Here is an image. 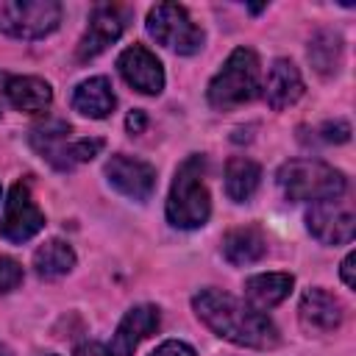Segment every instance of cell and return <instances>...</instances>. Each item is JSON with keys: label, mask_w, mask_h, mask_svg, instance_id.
I'll use <instances>...</instances> for the list:
<instances>
[{"label": "cell", "mask_w": 356, "mask_h": 356, "mask_svg": "<svg viewBox=\"0 0 356 356\" xmlns=\"http://www.w3.org/2000/svg\"><path fill=\"white\" fill-rule=\"evenodd\" d=\"M192 309L217 337H222L234 345L267 350V348H275L281 339L275 323L267 314L236 300L228 292L203 289L192 298Z\"/></svg>", "instance_id": "1"}, {"label": "cell", "mask_w": 356, "mask_h": 356, "mask_svg": "<svg viewBox=\"0 0 356 356\" xmlns=\"http://www.w3.org/2000/svg\"><path fill=\"white\" fill-rule=\"evenodd\" d=\"M203 172H206V159L200 153H192L175 170L170 197H167L170 225L184 228V231L206 225V220L211 214V200H209V189L203 184Z\"/></svg>", "instance_id": "2"}, {"label": "cell", "mask_w": 356, "mask_h": 356, "mask_svg": "<svg viewBox=\"0 0 356 356\" xmlns=\"http://www.w3.org/2000/svg\"><path fill=\"white\" fill-rule=\"evenodd\" d=\"M259 81H261V67H259V56L250 47H236L222 70L211 78L209 83V103L220 111L236 108L248 100H253L259 95Z\"/></svg>", "instance_id": "3"}, {"label": "cell", "mask_w": 356, "mask_h": 356, "mask_svg": "<svg viewBox=\"0 0 356 356\" xmlns=\"http://www.w3.org/2000/svg\"><path fill=\"white\" fill-rule=\"evenodd\" d=\"M278 186L286 200H331L339 197L348 186L345 175L314 159H292L278 170Z\"/></svg>", "instance_id": "4"}, {"label": "cell", "mask_w": 356, "mask_h": 356, "mask_svg": "<svg viewBox=\"0 0 356 356\" xmlns=\"http://www.w3.org/2000/svg\"><path fill=\"white\" fill-rule=\"evenodd\" d=\"M61 22L56 0H0V31L14 39H42Z\"/></svg>", "instance_id": "5"}, {"label": "cell", "mask_w": 356, "mask_h": 356, "mask_svg": "<svg viewBox=\"0 0 356 356\" xmlns=\"http://www.w3.org/2000/svg\"><path fill=\"white\" fill-rule=\"evenodd\" d=\"M147 33L175 50L178 56H192L203 47V31L192 22L189 11L184 6H175V3H159L147 11Z\"/></svg>", "instance_id": "6"}, {"label": "cell", "mask_w": 356, "mask_h": 356, "mask_svg": "<svg viewBox=\"0 0 356 356\" xmlns=\"http://www.w3.org/2000/svg\"><path fill=\"white\" fill-rule=\"evenodd\" d=\"M44 228V214L39 211V206L31 197V189L25 181H17L8 192L6 200V211H3V222H0V236L8 242H28L31 236H36Z\"/></svg>", "instance_id": "7"}, {"label": "cell", "mask_w": 356, "mask_h": 356, "mask_svg": "<svg viewBox=\"0 0 356 356\" xmlns=\"http://www.w3.org/2000/svg\"><path fill=\"white\" fill-rule=\"evenodd\" d=\"M306 228L323 245H345L356 234V217L348 203L331 197L312 203V209L306 211Z\"/></svg>", "instance_id": "8"}, {"label": "cell", "mask_w": 356, "mask_h": 356, "mask_svg": "<svg viewBox=\"0 0 356 356\" xmlns=\"http://www.w3.org/2000/svg\"><path fill=\"white\" fill-rule=\"evenodd\" d=\"M125 31V11L120 6H95L89 14V25L78 42V61H89L100 56L111 42H117Z\"/></svg>", "instance_id": "9"}, {"label": "cell", "mask_w": 356, "mask_h": 356, "mask_svg": "<svg viewBox=\"0 0 356 356\" xmlns=\"http://www.w3.org/2000/svg\"><path fill=\"white\" fill-rule=\"evenodd\" d=\"M106 178L117 192L131 200H147L156 189V170L147 161L131 159L125 153H117L106 161Z\"/></svg>", "instance_id": "10"}, {"label": "cell", "mask_w": 356, "mask_h": 356, "mask_svg": "<svg viewBox=\"0 0 356 356\" xmlns=\"http://www.w3.org/2000/svg\"><path fill=\"white\" fill-rule=\"evenodd\" d=\"M117 70L125 78L128 86H134L142 95H159L164 89V70L161 61L142 44H134L120 53Z\"/></svg>", "instance_id": "11"}, {"label": "cell", "mask_w": 356, "mask_h": 356, "mask_svg": "<svg viewBox=\"0 0 356 356\" xmlns=\"http://www.w3.org/2000/svg\"><path fill=\"white\" fill-rule=\"evenodd\" d=\"M161 323V314L156 306L150 303H142V306H134L117 325L114 337H111V356H134V350L139 348V342L145 337H150Z\"/></svg>", "instance_id": "12"}, {"label": "cell", "mask_w": 356, "mask_h": 356, "mask_svg": "<svg viewBox=\"0 0 356 356\" xmlns=\"http://www.w3.org/2000/svg\"><path fill=\"white\" fill-rule=\"evenodd\" d=\"M33 150L50 161L56 170H72L75 167V142H70V125L61 120L36 125L31 131Z\"/></svg>", "instance_id": "13"}, {"label": "cell", "mask_w": 356, "mask_h": 356, "mask_svg": "<svg viewBox=\"0 0 356 356\" xmlns=\"http://www.w3.org/2000/svg\"><path fill=\"white\" fill-rule=\"evenodd\" d=\"M298 314H300V323L309 328V331H334L342 325V317H345V309H342V300L320 286L314 289H306L303 298H300V306H298Z\"/></svg>", "instance_id": "14"}, {"label": "cell", "mask_w": 356, "mask_h": 356, "mask_svg": "<svg viewBox=\"0 0 356 356\" xmlns=\"http://www.w3.org/2000/svg\"><path fill=\"white\" fill-rule=\"evenodd\" d=\"M300 95H303V78H300L298 67L289 58H275L267 72V83H264V97H267L270 108L281 111V108L292 106Z\"/></svg>", "instance_id": "15"}, {"label": "cell", "mask_w": 356, "mask_h": 356, "mask_svg": "<svg viewBox=\"0 0 356 356\" xmlns=\"http://www.w3.org/2000/svg\"><path fill=\"white\" fill-rule=\"evenodd\" d=\"M264 253H267V236L259 225H239L222 236V256L236 267L253 264Z\"/></svg>", "instance_id": "16"}, {"label": "cell", "mask_w": 356, "mask_h": 356, "mask_svg": "<svg viewBox=\"0 0 356 356\" xmlns=\"http://www.w3.org/2000/svg\"><path fill=\"white\" fill-rule=\"evenodd\" d=\"M117 106V97L111 92V83L97 75V78H89V81H81L72 92V108L83 117H92V120H103L114 111Z\"/></svg>", "instance_id": "17"}, {"label": "cell", "mask_w": 356, "mask_h": 356, "mask_svg": "<svg viewBox=\"0 0 356 356\" xmlns=\"http://www.w3.org/2000/svg\"><path fill=\"white\" fill-rule=\"evenodd\" d=\"M6 97L11 100L14 108L19 111H31V114H39L50 106L53 100V89L47 81L42 78H33V75H14L6 81Z\"/></svg>", "instance_id": "18"}, {"label": "cell", "mask_w": 356, "mask_h": 356, "mask_svg": "<svg viewBox=\"0 0 356 356\" xmlns=\"http://www.w3.org/2000/svg\"><path fill=\"white\" fill-rule=\"evenodd\" d=\"M295 286V278L289 273H261L245 281V295L253 309H273L278 306Z\"/></svg>", "instance_id": "19"}, {"label": "cell", "mask_w": 356, "mask_h": 356, "mask_svg": "<svg viewBox=\"0 0 356 356\" xmlns=\"http://www.w3.org/2000/svg\"><path fill=\"white\" fill-rule=\"evenodd\" d=\"M261 181V167L253 159L245 156H234L225 164V192L234 203H245L250 200V195L259 189Z\"/></svg>", "instance_id": "20"}, {"label": "cell", "mask_w": 356, "mask_h": 356, "mask_svg": "<svg viewBox=\"0 0 356 356\" xmlns=\"http://www.w3.org/2000/svg\"><path fill=\"white\" fill-rule=\"evenodd\" d=\"M33 267L42 278H61L75 267V250L61 239H50L33 253Z\"/></svg>", "instance_id": "21"}, {"label": "cell", "mask_w": 356, "mask_h": 356, "mask_svg": "<svg viewBox=\"0 0 356 356\" xmlns=\"http://www.w3.org/2000/svg\"><path fill=\"white\" fill-rule=\"evenodd\" d=\"M309 61L320 75H334L342 64V39L334 31H317L309 42Z\"/></svg>", "instance_id": "22"}, {"label": "cell", "mask_w": 356, "mask_h": 356, "mask_svg": "<svg viewBox=\"0 0 356 356\" xmlns=\"http://www.w3.org/2000/svg\"><path fill=\"white\" fill-rule=\"evenodd\" d=\"M22 284V267L11 256H0V295L17 289Z\"/></svg>", "instance_id": "23"}, {"label": "cell", "mask_w": 356, "mask_h": 356, "mask_svg": "<svg viewBox=\"0 0 356 356\" xmlns=\"http://www.w3.org/2000/svg\"><path fill=\"white\" fill-rule=\"evenodd\" d=\"M320 131H323V139H325V142H348V139H350V125H348L345 120L325 122Z\"/></svg>", "instance_id": "24"}, {"label": "cell", "mask_w": 356, "mask_h": 356, "mask_svg": "<svg viewBox=\"0 0 356 356\" xmlns=\"http://www.w3.org/2000/svg\"><path fill=\"white\" fill-rule=\"evenodd\" d=\"M150 356H195V348H189L186 342H178V339H167Z\"/></svg>", "instance_id": "25"}, {"label": "cell", "mask_w": 356, "mask_h": 356, "mask_svg": "<svg viewBox=\"0 0 356 356\" xmlns=\"http://www.w3.org/2000/svg\"><path fill=\"white\" fill-rule=\"evenodd\" d=\"M75 356H111V350L100 342H83V345H78Z\"/></svg>", "instance_id": "26"}, {"label": "cell", "mask_w": 356, "mask_h": 356, "mask_svg": "<svg viewBox=\"0 0 356 356\" xmlns=\"http://www.w3.org/2000/svg\"><path fill=\"white\" fill-rule=\"evenodd\" d=\"M145 125H147L145 111H131V114H128V120H125V128H128L131 134H142V131H145Z\"/></svg>", "instance_id": "27"}, {"label": "cell", "mask_w": 356, "mask_h": 356, "mask_svg": "<svg viewBox=\"0 0 356 356\" xmlns=\"http://www.w3.org/2000/svg\"><path fill=\"white\" fill-rule=\"evenodd\" d=\"M353 261H356L353 253H348V256L342 259V281H345L348 286H356V278H353Z\"/></svg>", "instance_id": "28"}, {"label": "cell", "mask_w": 356, "mask_h": 356, "mask_svg": "<svg viewBox=\"0 0 356 356\" xmlns=\"http://www.w3.org/2000/svg\"><path fill=\"white\" fill-rule=\"evenodd\" d=\"M0 356H14V353H11V350H8L6 345H0Z\"/></svg>", "instance_id": "29"}, {"label": "cell", "mask_w": 356, "mask_h": 356, "mask_svg": "<svg viewBox=\"0 0 356 356\" xmlns=\"http://www.w3.org/2000/svg\"><path fill=\"white\" fill-rule=\"evenodd\" d=\"M50 356H53V353H50Z\"/></svg>", "instance_id": "30"}]
</instances>
